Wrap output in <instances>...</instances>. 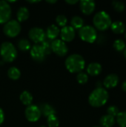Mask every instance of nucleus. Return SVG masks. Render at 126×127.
I'll use <instances>...</instances> for the list:
<instances>
[{
    "label": "nucleus",
    "instance_id": "nucleus-29",
    "mask_svg": "<svg viewBox=\"0 0 126 127\" xmlns=\"http://www.w3.org/2000/svg\"><path fill=\"white\" fill-rule=\"evenodd\" d=\"M76 80H77L79 83H80V84H85L88 82V76L87 75V74H85L84 72H79L77 74Z\"/></svg>",
    "mask_w": 126,
    "mask_h": 127
},
{
    "label": "nucleus",
    "instance_id": "nucleus-25",
    "mask_svg": "<svg viewBox=\"0 0 126 127\" xmlns=\"http://www.w3.org/2000/svg\"><path fill=\"white\" fill-rule=\"evenodd\" d=\"M113 46H114V49H115L116 51L120 52V51H124L126 45V42H124L123 39H116V40L114 42Z\"/></svg>",
    "mask_w": 126,
    "mask_h": 127
},
{
    "label": "nucleus",
    "instance_id": "nucleus-39",
    "mask_svg": "<svg viewBox=\"0 0 126 127\" xmlns=\"http://www.w3.org/2000/svg\"></svg>",
    "mask_w": 126,
    "mask_h": 127
},
{
    "label": "nucleus",
    "instance_id": "nucleus-31",
    "mask_svg": "<svg viewBox=\"0 0 126 127\" xmlns=\"http://www.w3.org/2000/svg\"><path fill=\"white\" fill-rule=\"evenodd\" d=\"M107 112H108V115H110L115 118L120 113V109L116 106H110L107 109Z\"/></svg>",
    "mask_w": 126,
    "mask_h": 127
},
{
    "label": "nucleus",
    "instance_id": "nucleus-40",
    "mask_svg": "<svg viewBox=\"0 0 126 127\" xmlns=\"http://www.w3.org/2000/svg\"></svg>",
    "mask_w": 126,
    "mask_h": 127
},
{
    "label": "nucleus",
    "instance_id": "nucleus-16",
    "mask_svg": "<svg viewBox=\"0 0 126 127\" xmlns=\"http://www.w3.org/2000/svg\"><path fill=\"white\" fill-rule=\"evenodd\" d=\"M59 33H60V31L59 28L55 25H51L47 28L45 35L49 39L55 40L56 37L59 35Z\"/></svg>",
    "mask_w": 126,
    "mask_h": 127
},
{
    "label": "nucleus",
    "instance_id": "nucleus-14",
    "mask_svg": "<svg viewBox=\"0 0 126 127\" xmlns=\"http://www.w3.org/2000/svg\"><path fill=\"white\" fill-rule=\"evenodd\" d=\"M120 79L116 74H110L107 75L103 81V85L106 89H113L119 83Z\"/></svg>",
    "mask_w": 126,
    "mask_h": 127
},
{
    "label": "nucleus",
    "instance_id": "nucleus-24",
    "mask_svg": "<svg viewBox=\"0 0 126 127\" xmlns=\"http://www.w3.org/2000/svg\"><path fill=\"white\" fill-rule=\"evenodd\" d=\"M117 122L120 127H126V111L120 112L117 116Z\"/></svg>",
    "mask_w": 126,
    "mask_h": 127
},
{
    "label": "nucleus",
    "instance_id": "nucleus-28",
    "mask_svg": "<svg viewBox=\"0 0 126 127\" xmlns=\"http://www.w3.org/2000/svg\"><path fill=\"white\" fill-rule=\"evenodd\" d=\"M112 6H113L114 9L119 13L124 11V10L126 8L125 4L120 1H114L112 2Z\"/></svg>",
    "mask_w": 126,
    "mask_h": 127
},
{
    "label": "nucleus",
    "instance_id": "nucleus-38",
    "mask_svg": "<svg viewBox=\"0 0 126 127\" xmlns=\"http://www.w3.org/2000/svg\"><path fill=\"white\" fill-rule=\"evenodd\" d=\"M48 3H56V1H47Z\"/></svg>",
    "mask_w": 126,
    "mask_h": 127
},
{
    "label": "nucleus",
    "instance_id": "nucleus-36",
    "mask_svg": "<svg viewBox=\"0 0 126 127\" xmlns=\"http://www.w3.org/2000/svg\"><path fill=\"white\" fill-rule=\"evenodd\" d=\"M123 54H124L125 58L126 59V48H125V49H124V51H123Z\"/></svg>",
    "mask_w": 126,
    "mask_h": 127
},
{
    "label": "nucleus",
    "instance_id": "nucleus-21",
    "mask_svg": "<svg viewBox=\"0 0 126 127\" xmlns=\"http://www.w3.org/2000/svg\"><path fill=\"white\" fill-rule=\"evenodd\" d=\"M71 27L75 30V29H80L84 26V20L82 19V17L75 16L72 18L71 21Z\"/></svg>",
    "mask_w": 126,
    "mask_h": 127
},
{
    "label": "nucleus",
    "instance_id": "nucleus-15",
    "mask_svg": "<svg viewBox=\"0 0 126 127\" xmlns=\"http://www.w3.org/2000/svg\"><path fill=\"white\" fill-rule=\"evenodd\" d=\"M102 65L98 63H91L87 67V72L91 76H97L102 72Z\"/></svg>",
    "mask_w": 126,
    "mask_h": 127
},
{
    "label": "nucleus",
    "instance_id": "nucleus-30",
    "mask_svg": "<svg viewBox=\"0 0 126 127\" xmlns=\"http://www.w3.org/2000/svg\"><path fill=\"white\" fill-rule=\"evenodd\" d=\"M40 45L42 47V48L44 49L46 54H50L51 53V51H51V42H50V41L44 40Z\"/></svg>",
    "mask_w": 126,
    "mask_h": 127
},
{
    "label": "nucleus",
    "instance_id": "nucleus-37",
    "mask_svg": "<svg viewBox=\"0 0 126 127\" xmlns=\"http://www.w3.org/2000/svg\"><path fill=\"white\" fill-rule=\"evenodd\" d=\"M39 1H29L28 2L29 3H37V2H39Z\"/></svg>",
    "mask_w": 126,
    "mask_h": 127
},
{
    "label": "nucleus",
    "instance_id": "nucleus-8",
    "mask_svg": "<svg viewBox=\"0 0 126 127\" xmlns=\"http://www.w3.org/2000/svg\"><path fill=\"white\" fill-rule=\"evenodd\" d=\"M51 51L56 55L63 57L68 53V47L62 39H55L51 42Z\"/></svg>",
    "mask_w": 126,
    "mask_h": 127
},
{
    "label": "nucleus",
    "instance_id": "nucleus-1",
    "mask_svg": "<svg viewBox=\"0 0 126 127\" xmlns=\"http://www.w3.org/2000/svg\"><path fill=\"white\" fill-rule=\"evenodd\" d=\"M108 98L109 95L106 89L102 87L97 88L90 94L88 97V102L93 107H101L107 103Z\"/></svg>",
    "mask_w": 126,
    "mask_h": 127
},
{
    "label": "nucleus",
    "instance_id": "nucleus-26",
    "mask_svg": "<svg viewBox=\"0 0 126 127\" xmlns=\"http://www.w3.org/2000/svg\"><path fill=\"white\" fill-rule=\"evenodd\" d=\"M18 47L21 51H28L30 48V43L27 39H22L18 42Z\"/></svg>",
    "mask_w": 126,
    "mask_h": 127
},
{
    "label": "nucleus",
    "instance_id": "nucleus-18",
    "mask_svg": "<svg viewBox=\"0 0 126 127\" xmlns=\"http://www.w3.org/2000/svg\"><path fill=\"white\" fill-rule=\"evenodd\" d=\"M111 28L114 33L121 34L126 31V25L121 21H115L111 23Z\"/></svg>",
    "mask_w": 126,
    "mask_h": 127
},
{
    "label": "nucleus",
    "instance_id": "nucleus-33",
    "mask_svg": "<svg viewBox=\"0 0 126 127\" xmlns=\"http://www.w3.org/2000/svg\"><path fill=\"white\" fill-rule=\"evenodd\" d=\"M4 114L3 110L0 108V125L2 124V123L4 122Z\"/></svg>",
    "mask_w": 126,
    "mask_h": 127
},
{
    "label": "nucleus",
    "instance_id": "nucleus-2",
    "mask_svg": "<svg viewBox=\"0 0 126 127\" xmlns=\"http://www.w3.org/2000/svg\"><path fill=\"white\" fill-rule=\"evenodd\" d=\"M85 65L84 58L77 54H74L68 56L65 60V67L71 73L81 72Z\"/></svg>",
    "mask_w": 126,
    "mask_h": 127
},
{
    "label": "nucleus",
    "instance_id": "nucleus-34",
    "mask_svg": "<svg viewBox=\"0 0 126 127\" xmlns=\"http://www.w3.org/2000/svg\"><path fill=\"white\" fill-rule=\"evenodd\" d=\"M65 2H67L68 4H75L78 2L77 0H74V1H70V0H67L65 1Z\"/></svg>",
    "mask_w": 126,
    "mask_h": 127
},
{
    "label": "nucleus",
    "instance_id": "nucleus-5",
    "mask_svg": "<svg viewBox=\"0 0 126 127\" xmlns=\"http://www.w3.org/2000/svg\"><path fill=\"white\" fill-rule=\"evenodd\" d=\"M79 36L84 42L93 43L97 39V32L94 27L85 25L79 30Z\"/></svg>",
    "mask_w": 126,
    "mask_h": 127
},
{
    "label": "nucleus",
    "instance_id": "nucleus-17",
    "mask_svg": "<svg viewBox=\"0 0 126 127\" xmlns=\"http://www.w3.org/2000/svg\"><path fill=\"white\" fill-rule=\"evenodd\" d=\"M100 123L102 127H112L116 123V119L114 117L107 114L100 118Z\"/></svg>",
    "mask_w": 126,
    "mask_h": 127
},
{
    "label": "nucleus",
    "instance_id": "nucleus-32",
    "mask_svg": "<svg viewBox=\"0 0 126 127\" xmlns=\"http://www.w3.org/2000/svg\"><path fill=\"white\" fill-rule=\"evenodd\" d=\"M56 23L58 24L59 26L65 27V26H66L68 20H67V18H66L65 16H64V15H59V16H57V17L56 19Z\"/></svg>",
    "mask_w": 126,
    "mask_h": 127
},
{
    "label": "nucleus",
    "instance_id": "nucleus-9",
    "mask_svg": "<svg viewBox=\"0 0 126 127\" xmlns=\"http://www.w3.org/2000/svg\"><path fill=\"white\" fill-rule=\"evenodd\" d=\"M11 16L10 5L6 1H0V24L6 23Z\"/></svg>",
    "mask_w": 126,
    "mask_h": 127
},
{
    "label": "nucleus",
    "instance_id": "nucleus-23",
    "mask_svg": "<svg viewBox=\"0 0 126 127\" xmlns=\"http://www.w3.org/2000/svg\"><path fill=\"white\" fill-rule=\"evenodd\" d=\"M40 110H41V113H42L46 117H49L50 115H55V112H56L54 109L48 104L42 105Z\"/></svg>",
    "mask_w": 126,
    "mask_h": 127
},
{
    "label": "nucleus",
    "instance_id": "nucleus-3",
    "mask_svg": "<svg viewBox=\"0 0 126 127\" xmlns=\"http://www.w3.org/2000/svg\"><path fill=\"white\" fill-rule=\"evenodd\" d=\"M93 23L97 30L106 31L111 27L112 21L111 16L106 11L101 10L94 15L93 18Z\"/></svg>",
    "mask_w": 126,
    "mask_h": 127
},
{
    "label": "nucleus",
    "instance_id": "nucleus-12",
    "mask_svg": "<svg viewBox=\"0 0 126 127\" xmlns=\"http://www.w3.org/2000/svg\"><path fill=\"white\" fill-rule=\"evenodd\" d=\"M79 7L84 14L90 15L94 11L96 3L93 0H82L79 2Z\"/></svg>",
    "mask_w": 126,
    "mask_h": 127
},
{
    "label": "nucleus",
    "instance_id": "nucleus-41",
    "mask_svg": "<svg viewBox=\"0 0 126 127\" xmlns=\"http://www.w3.org/2000/svg\"><path fill=\"white\" fill-rule=\"evenodd\" d=\"M44 127V126H43V127Z\"/></svg>",
    "mask_w": 126,
    "mask_h": 127
},
{
    "label": "nucleus",
    "instance_id": "nucleus-11",
    "mask_svg": "<svg viewBox=\"0 0 126 127\" xmlns=\"http://www.w3.org/2000/svg\"><path fill=\"white\" fill-rule=\"evenodd\" d=\"M30 56L34 60H36L37 62H41L45 60L46 54H45L44 49L42 48V47L41 46V45L37 44V45H33L31 48Z\"/></svg>",
    "mask_w": 126,
    "mask_h": 127
},
{
    "label": "nucleus",
    "instance_id": "nucleus-19",
    "mask_svg": "<svg viewBox=\"0 0 126 127\" xmlns=\"http://www.w3.org/2000/svg\"><path fill=\"white\" fill-rule=\"evenodd\" d=\"M17 19H18V21L19 22H25L26 21L28 18H29V16H30V13H29V10L27 7H20L18 11H17Z\"/></svg>",
    "mask_w": 126,
    "mask_h": 127
},
{
    "label": "nucleus",
    "instance_id": "nucleus-6",
    "mask_svg": "<svg viewBox=\"0 0 126 127\" xmlns=\"http://www.w3.org/2000/svg\"><path fill=\"white\" fill-rule=\"evenodd\" d=\"M21 25L16 20H10L6 22L3 27L4 33L9 37H16L21 31Z\"/></svg>",
    "mask_w": 126,
    "mask_h": 127
},
{
    "label": "nucleus",
    "instance_id": "nucleus-7",
    "mask_svg": "<svg viewBox=\"0 0 126 127\" xmlns=\"http://www.w3.org/2000/svg\"><path fill=\"white\" fill-rule=\"evenodd\" d=\"M25 115L26 119L30 122H36L40 118L42 113L40 109L35 106V105H30L28 106L25 111Z\"/></svg>",
    "mask_w": 126,
    "mask_h": 127
},
{
    "label": "nucleus",
    "instance_id": "nucleus-20",
    "mask_svg": "<svg viewBox=\"0 0 126 127\" xmlns=\"http://www.w3.org/2000/svg\"><path fill=\"white\" fill-rule=\"evenodd\" d=\"M19 99H20L21 102L22 103V104L28 106L31 105V103L33 101V96H32V95L29 92L24 91L20 95Z\"/></svg>",
    "mask_w": 126,
    "mask_h": 127
},
{
    "label": "nucleus",
    "instance_id": "nucleus-13",
    "mask_svg": "<svg viewBox=\"0 0 126 127\" xmlns=\"http://www.w3.org/2000/svg\"><path fill=\"white\" fill-rule=\"evenodd\" d=\"M75 30L71 26H65L60 31V36L63 42H71L75 37Z\"/></svg>",
    "mask_w": 126,
    "mask_h": 127
},
{
    "label": "nucleus",
    "instance_id": "nucleus-35",
    "mask_svg": "<svg viewBox=\"0 0 126 127\" xmlns=\"http://www.w3.org/2000/svg\"><path fill=\"white\" fill-rule=\"evenodd\" d=\"M122 89L124 92H126V80H125L123 83V85H122Z\"/></svg>",
    "mask_w": 126,
    "mask_h": 127
},
{
    "label": "nucleus",
    "instance_id": "nucleus-27",
    "mask_svg": "<svg viewBox=\"0 0 126 127\" xmlns=\"http://www.w3.org/2000/svg\"><path fill=\"white\" fill-rule=\"evenodd\" d=\"M47 123L49 127H58L59 125V119L55 115H52L48 117Z\"/></svg>",
    "mask_w": 126,
    "mask_h": 127
},
{
    "label": "nucleus",
    "instance_id": "nucleus-4",
    "mask_svg": "<svg viewBox=\"0 0 126 127\" xmlns=\"http://www.w3.org/2000/svg\"><path fill=\"white\" fill-rule=\"evenodd\" d=\"M0 54L4 61L7 63H11L17 57V50L12 43L9 42H4L1 45Z\"/></svg>",
    "mask_w": 126,
    "mask_h": 127
},
{
    "label": "nucleus",
    "instance_id": "nucleus-10",
    "mask_svg": "<svg viewBox=\"0 0 126 127\" xmlns=\"http://www.w3.org/2000/svg\"><path fill=\"white\" fill-rule=\"evenodd\" d=\"M28 36L30 39L34 42L35 43H42L44 40H45V33L40 28H33L29 31Z\"/></svg>",
    "mask_w": 126,
    "mask_h": 127
},
{
    "label": "nucleus",
    "instance_id": "nucleus-22",
    "mask_svg": "<svg viewBox=\"0 0 126 127\" xmlns=\"http://www.w3.org/2000/svg\"><path fill=\"white\" fill-rule=\"evenodd\" d=\"M7 75L10 79H11L13 80H16L19 79V77L21 76V72L19 68H17L16 67H10L8 69Z\"/></svg>",
    "mask_w": 126,
    "mask_h": 127
}]
</instances>
